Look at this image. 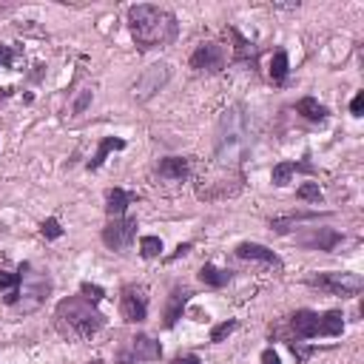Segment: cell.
<instances>
[{"instance_id": "cell-1", "label": "cell", "mask_w": 364, "mask_h": 364, "mask_svg": "<svg viewBox=\"0 0 364 364\" xmlns=\"http://www.w3.org/2000/svg\"><path fill=\"white\" fill-rule=\"evenodd\" d=\"M253 145V128H251V114L245 106H231L222 111L220 123H216L213 137V157L222 168H236L248 157Z\"/></svg>"}, {"instance_id": "cell-2", "label": "cell", "mask_w": 364, "mask_h": 364, "mask_svg": "<svg viewBox=\"0 0 364 364\" xmlns=\"http://www.w3.org/2000/svg\"><path fill=\"white\" fill-rule=\"evenodd\" d=\"M128 29H131V37H134L137 48L149 52V48L171 46L177 40L180 23L168 9H160V6H151V3H140V6L128 9Z\"/></svg>"}, {"instance_id": "cell-3", "label": "cell", "mask_w": 364, "mask_h": 364, "mask_svg": "<svg viewBox=\"0 0 364 364\" xmlns=\"http://www.w3.org/2000/svg\"><path fill=\"white\" fill-rule=\"evenodd\" d=\"M55 327L66 338L86 342L106 327V316L86 296H68L55 307Z\"/></svg>"}, {"instance_id": "cell-4", "label": "cell", "mask_w": 364, "mask_h": 364, "mask_svg": "<svg viewBox=\"0 0 364 364\" xmlns=\"http://www.w3.org/2000/svg\"><path fill=\"white\" fill-rule=\"evenodd\" d=\"M290 330L299 338H336L345 330V316L342 310H327V313H316V310H296L290 316Z\"/></svg>"}, {"instance_id": "cell-5", "label": "cell", "mask_w": 364, "mask_h": 364, "mask_svg": "<svg viewBox=\"0 0 364 364\" xmlns=\"http://www.w3.org/2000/svg\"><path fill=\"white\" fill-rule=\"evenodd\" d=\"M17 271H20V290H17V302L12 307L20 313H32L46 302L48 290H52V279L46 274H35L32 262H23Z\"/></svg>"}, {"instance_id": "cell-6", "label": "cell", "mask_w": 364, "mask_h": 364, "mask_svg": "<svg viewBox=\"0 0 364 364\" xmlns=\"http://www.w3.org/2000/svg\"><path fill=\"white\" fill-rule=\"evenodd\" d=\"M310 287L325 290L333 296H358L364 290V279L353 271H325V274H310L305 279Z\"/></svg>"}, {"instance_id": "cell-7", "label": "cell", "mask_w": 364, "mask_h": 364, "mask_svg": "<svg viewBox=\"0 0 364 364\" xmlns=\"http://www.w3.org/2000/svg\"><path fill=\"white\" fill-rule=\"evenodd\" d=\"M119 316L128 325H140L149 319V290L142 285H128L119 294Z\"/></svg>"}, {"instance_id": "cell-8", "label": "cell", "mask_w": 364, "mask_h": 364, "mask_svg": "<svg viewBox=\"0 0 364 364\" xmlns=\"http://www.w3.org/2000/svg\"><path fill=\"white\" fill-rule=\"evenodd\" d=\"M171 80V66L168 63H154V66H149L142 71V75L137 77V83H134V88H131V97L137 103H145V100H151V97Z\"/></svg>"}, {"instance_id": "cell-9", "label": "cell", "mask_w": 364, "mask_h": 364, "mask_svg": "<svg viewBox=\"0 0 364 364\" xmlns=\"http://www.w3.org/2000/svg\"><path fill=\"white\" fill-rule=\"evenodd\" d=\"M137 236V220L134 216H119V220H108L103 228V242L111 251H126L131 248V242Z\"/></svg>"}, {"instance_id": "cell-10", "label": "cell", "mask_w": 364, "mask_h": 364, "mask_svg": "<svg viewBox=\"0 0 364 364\" xmlns=\"http://www.w3.org/2000/svg\"><path fill=\"white\" fill-rule=\"evenodd\" d=\"M191 68L200 75H220L225 68V48L220 43H202L191 55Z\"/></svg>"}, {"instance_id": "cell-11", "label": "cell", "mask_w": 364, "mask_h": 364, "mask_svg": "<svg viewBox=\"0 0 364 364\" xmlns=\"http://www.w3.org/2000/svg\"><path fill=\"white\" fill-rule=\"evenodd\" d=\"M162 356V347L160 342H154L151 336L145 333H137L131 342H128V350L123 353V364H137V361H157Z\"/></svg>"}, {"instance_id": "cell-12", "label": "cell", "mask_w": 364, "mask_h": 364, "mask_svg": "<svg viewBox=\"0 0 364 364\" xmlns=\"http://www.w3.org/2000/svg\"><path fill=\"white\" fill-rule=\"evenodd\" d=\"M236 256L245 259V262H259L265 268H274V271H282V259L265 245H256V242H242L236 245Z\"/></svg>"}, {"instance_id": "cell-13", "label": "cell", "mask_w": 364, "mask_h": 364, "mask_svg": "<svg viewBox=\"0 0 364 364\" xmlns=\"http://www.w3.org/2000/svg\"><path fill=\"white\" fill-rule=\"evenodd\" d=\"M157 174L165 182H185L191 177V160L188 157H165L157 165Z\"/></svg>"}, {"instance_id": "cell-14", "label": "cell", "mask_w": 364, "mask_h": 364, "mask_svg": "<svg viewBox=\"0 0 364 364\" xmlns=\"http://www.w3.org/2000/svg\"><path fill=\"white\" fill-rule=\"evenodd\" d=\"M342 239H345V236L338 233V231H333V228H316L313 233L299 236V245H302V248H310V251H333Z\"/></svg>"}, {"instance_id": "cell-15", "label": "cell", "mask_w": 364, "mask_h": 364, "mask_svg": "<svg viewBox=\"0 0 364 364\" xmlns=\"http://www.w3.org/2000/svg\"><path fill=\"white\" fill-rule=\"evenodd\" d=\"M137 202V193L126 191V188H111L106 193V213H108V220H119V216H126L128 205Z\"/></svg>"}, {"instance_id": "cell-16", "label": "cell", "mask_w": 364, "mask_h": 364, "mask_svg": "<svg viewBox=\"0 0 364 364\" xmlns=\"http://www.w3.org/2000/svg\"><path fill=\"white\" fill-rule=\"evenodd\" d=\"M294 174H316V168H313L310 162H294V160H285V162H276L274 165V171H271V180L274 185H287L290 177Z\"/></svg>"}, {"instance_id": "cell-17", "label": "cell", "mask_w": 364, "mask_h": 364, "mask_svg": "<svg viewBox=\"0 0 364 364\" xmlns=\"http://www.w3.org/2000/svg\"><path fill=\"white\" fill-rule=\"evenodd\" d=\"M188 299H191V290L188 287H174V294L168 296V307H165V327H174L182 319Z\"/></svg>"}, {"instance_id": "cell-18", "label": "cell", "mask_w": 364, "mask_h": 364, "mask_svg": "<svg viewBox=\"0 0 364 364\" xmlns=\"http://www.w3.org/2000/svg\"><path fill=\"white\" fill-rule=\"evenodd\" d=\"M123 149H126V140H119V137H103L100 140V149H97V154H94V160H88V171H97V168L106 162V157L111 151H123Z\"/></svg>"}, {"instance_id": "cell-19", "label": "cell", "mask_w": 364, "mask_h": 364, "mask_svg": "<svg viewBox=\"0 0 364 364\" xmlns=\"http://www.w3.org/2000/svg\"><path fill=\"white\" fill-rule=\"evenodd\" d=\"M296 111L305 119H310V123H325V119H327V108L316 100V97H302V100L296 103Z\"/></svg>"}, {"instance_id": "cell-20", "label": "cell", "mask_w": 364, "mask_h": 364, "mask_svg": "<svg viewBox=\"0 0 364 364\" xmlns=\"http://www.w3.org/2000/svg\"><path fill=\"white\" fill-rule=\"evenodd\" d=\"M200 279L208 287H225L231 282V274L228 271H220L216 265H202V268H200Z\"/></svg>"}, {"instance_id": "cell-21", "label": "cell", "mask_w": 364, "mask_h": 364, "mask_svg": "<svg viewBox=\"0 0 364 364\" xmlns=\"http://www.w3.org/2000/svg\"><path fill=\"white\" fill-rule=\"evenodd\" d=\"M287 71H290L287 52H285V48H279V52L274 55V60H271V80L274 83H285L287 80Z\"/></svg>"}, {"instance_id": "cell-22", "label": "cell", "mask_w": 364, "mask_h": 364, "mask_svg": "<svg viewBox=\"0 0 364 364\" xmlns=\"http://www.w3.org/2000/svg\"><path fill=\"white\" fill-rule=\"evenodd\" d=\"M231 37L236 40V60H239V63H251V66H253V60H256V48H253V43H248V40L242 37L236 29H231Z\"/></svg>"}, {"instance_id": "cell-23", "label": "cell", "mask_w": 364, "mask_h": 364, "mask_svg": "<svg viewBox=\"0 0 364 364\" xmlns=\"http://www.w3.org/2000/svg\"><path fill=\"white\" fill-rule=\"evenodd\" d=\"M319 213H294V216H282V220H274L271 222V228L276 231V233H285V231H290V225H296V222H305V220H316Z\"/></svg>"}, {"instance_id": "cell-24", "label": "cell", "mask_w": 364, "mask_h": 364, "mask_svg": "<svg viewBox=\"0 0 364 364\" xmlns=\"http://www.w3.org/2000/svg\"><path fill=\"white\" fill-rule=\"evenodd\" d=\"M140 253H142V259H157L162 253V239L160 236H142L140 239Z\"/></svg>"}, {"instance_id": "cell-25", "label": "cell", "mask_w": 364, "mask_h": 364, "mask_svg": "<svg viewBox=\"0 0 364 364\" xmlns=\"http://www.w3.org/2000/svg\"><path fill=\"white\" fill-rule=\"evenodd\" d=\"M296 197L299 200H305V202H322V188H319V182H305L299 191H296Z\"/></svg>"}, {"instance_id": "cell-26", "label": "cell", "mask_w": 364, "mask_h": 364, "mask_svg": "<svg viewBox=\"0 0 364 364\" xmlns=\"http://www.w3.org/2000/svg\"><path fill=\"white\" fill-rule=\"evenodd\" d=\"M236 327H239V322H236V319H228V322H222V325H216V327L211 330V342H213V345L225 342V338H228V336H231Z\"/></svg>"}, {"instance_id": "cell-27", "label": "cell", "mask_w": 364, "mask_h": 364, "mask_svg": "<svg viewBox=\"0 0 364 364\" xmlns=\"http://www.w3.org/2000/svg\"><path fill=\"white\" fill-rule=\"evenodd\" d=\"M40 233L46 239H60L63 236V228H60V222L55 220V216H48V220H43V225H40Z\"/></svg>"}, {"instance_id": "cell-28", "label": "cell", "mask_w": 364, "mask_h": 364, "mask_svg": "<svg viewBox=\"0 0 364 364\" xmlns=\"http://www.w3.org/2000/svg\"><path fill=\"white\" fill-rule=\"evenodd\" d=\"M80 294L88 299V302H100L103 296H106V290L100 287V285H91V282H83L80 285Z\"/></svg>"}, {"instance_id": "cell-29", "label": "cell", "mask_w": 364, "mask_h": 364, "mask_svg": "<svg viewBox=\"0 0 364 364\" xmlns=\"http://www.w3.org/2000/svg\"><path fill=\"white\" fill-rule=\"evenodd\" d=\"M15 60H17V52H15V48L6 46V43H0V68H12Z\"/></svg>"}, {"instance_id": "cell-30", "label": "cell", "mask_w": 364, "mask_h": 364, "mask_svg": "<svg viewBox=\"0 0 364 364\" xmlns=\"http://www.w3.org/2000/svg\"><path fill=\"white\" fill-rule=\"evenodd\" d=\"M88 103H91V88H86V91L77 97L75 106H71V111H75V114H83V111L88 108Z\"/></svg>"}, {"instance_id": "cell-31", "label": "cell", "mask_w": 364, "mask_h": 364, "mask_svg": "<svg viewBox=\"0 0 364 364\" xmlns=\"http://www.w3.org/2000/svg\"><path fill=\"white\" fill-rule=\"evenodd\" d=\"M350 114H353V117H361V114H364V91H358V94L353 97V103H350Z\"/></svg>"}, {"instance_id": "cell-32", "label": "cell", "mask_w": 364, "mask_h": 364, "mask_svg": "<svg viewBox=\"0 0 364 364\" xmlns=\"http://www.w3.org/2000/svg\"><path fill=\"white\" fill-rule=\"evenodd\" d=\"M290 350H294V356H296V361H305L310 353H313V347H302L299 342L294 345V342H290Z\"/></svg>"}, {"instance_id": "cell-33", "label": "cell", "mask_w": 364, "mask_h": 364, "mask_svg": "<svg viewBox=\"0 0 364 364\" xmlns=\"http://www.w3.org/2000/svg\"><path fill=\"white\" fill-rule=\"evenodd\" d=\"M262 364H282V358L274 347H268V350H262Z\"/></svg>"}, {"instance_id": "cell-34", "label": "cell", "mask_w": 364, "mask_h": 364, "mask_svg": "<svg viewBox=\"0 0 364 364\" xmlns=\"http://www.w3.org/2000/svg\"><path fill=\"white\" fill-rule=\"evenodd\" d=\"M174 364H202V361H200V356H197V353H185V356H177V358H174Z\"/></svg>"}, {"instance_id": "cell-35", "label": "cell", "mask_w": 364, "mask_h": 364, "mask_svg": "<svg viewBox=\"0 0 364 364\" xmlns=\"http://www.w3.org/2000/svg\"><path fill=\"white\" fill-rule=\"evenodd\" d=\"M191 251V242H185V245H180L177 248V253H171V256H168V262H174V259H180V256H185Z\"/></svg>"}, {"instance_id": "cell-36", "label": "cell", "mask_w": 364, "mask_h": 364, "mask_svg": "<svg viewBox=\"0 0 364 364\" xmlns=\"http://www.w3.org/2000/svg\"><path fill=\"white\" fill-rule=\"evenodd\" d=\"M274 9H299V3H274Z\"/></svg>"}, {"instance_id": "cell-37", "label": "cell", "mask_w": 364, "mask_h": 364, "mask_svg": "<svg viewBox=\"0 0 364 364\" xmlns=\"http://www.w3.org/2000/svg\"><path fill=\"white\" fill-rule=\"evenodd\" d=\"M91 364H103V361H91Z\"/></svg>"}, {"instance_id": "cell-38", "label": "cell", "mask_w": 364, "mask_h": 364, "mask_svg": "<svg viewBox=\"0 0 364 364\" xmlns=\"http://www.w3.org/2000/svg\"><path fill=\"white\" fill-rule=\"evenodd\" d=\"M0 97H3V91H0Z\"/></svg>"}]
</instances>
